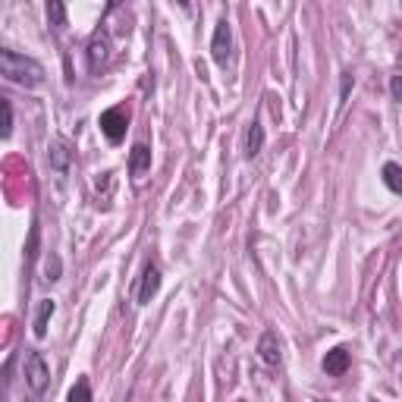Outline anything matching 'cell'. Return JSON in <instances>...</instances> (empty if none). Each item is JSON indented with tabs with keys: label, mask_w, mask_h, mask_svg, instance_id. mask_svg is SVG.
<instances>
[{
	"label": "cell",
	"mask_w": 402,
	"mask_h": 402,
	"mask_svg": "<svg viewBox=\"0 0 402 402\" xmlns=\"http://www.w3.org/2000/svg\"><path fill=\"white\" fill-rule=\"evenodd\" d=\"M0 76L13 85H22V89H38L44 82V66L25 53L4 48L0 51Z\"/></svg>",
	"instance_id": "obj_1"
},
{
	"label": "cell",
	"mask_w": 402,
	"mask_h": 402,
	"mask_svg": "<svg viewBox=\"0 0 402 402\" xmlns=\"http://www.w3.org/2000/svg\"><path fill=\"white\" fill-rule=\"evenodd\" d=\"M98 126H100V132H104L107 142L119 145L126 138V129H129V113H126V107H110V110L100 113Z\"/></svg>",
	"instance_id": "obj_2"
},
{
	"label": "cell",
	"mask_w": 402,
	"mask_h": 402,
	"mask_svg": "<svg viewBox=\"0 0 402 402\" xmlns=\"http://www.w3.org/2000/svg\"><path fill=\"white\" fill-rule=\"evenodd\" d=\"M25 384H29V390L35 393V396H41V393L48 390L51 368L41 352H29V358H25Z\"/></svg>",
	"instance_id": "obj_3"
},
{
	"label": "cell",
	"mask_w": 402,
	"mask_h": 402,
	"mask_svg": "<svg viewBox=\"0 0 402 402\" xmlns=\"http://www.w3.org/2000/svg\"><path fill=\"white\" fill-rule=\"evenodd\" d=\"M107 60H110V35L104 29H98L89 41V70L100 72L107 66Z\"/></svg>",
	"instance_id": "obj_4"
},
{
	"label": "cell",
	"mask_w": 402,
	"mask_h": 402,
	"mask_svg": "<svg viewBox=\"0 0 402 402\" xmlns=\"http://www.w3.org/2000/svg\"><path fill=\"white\" fill-rule=\"evenodd\" d=\"M230 44H233V35H230V22L220 19L217 29H214V38H211V57L217 66H226L230 60Z\"/></svg>",
	"instance_id": "obj_5"
},
{
	"label": "cell",
	"mask_w": 402,
	"mask_h": 402,
	"mask_svg": "<svg viewBox=\"0 0 402 402\" xmlns=\"http://www.w3.org/2000/svg\"><path fill=\"white\" fill-rule=\"evenodd\" d=\"M320 365H324V371L330 374V377H343V374L349 371V365H352V352L346 349V346H333V349L324 355Z\"/></svg>",
	"instance_id": "obj_6"
},
{
	"label": "cell",
	"mask_w": 402,
	"mask_h": 402,
	"mask_svg": "<svg viewBox=\"0 0 402 402\" xmlns=\"http://www.w3.org/2000/svg\"><path fill=\"white\" fill-rule=\"evenodd\" d=\"M157 290H160V267L154 261H148L142 271V283H138V305H148L157 296Z\"/></svg>",
	"instance_id": "obj_7"
},
{
	"label": "cell",
	"mask_w": 402,
	"mask_h": 402,
	"mask_svg": "<svg viewBox=\"0 0 402 402\" xmlns=\"http://www.w3.org/2000/svg\"><path fill=\"white\" fill-rule=\"evenodd\" d=\"M48 160H51V167H53V170H57V173H66V170H70V160H72V148H70V142H63V138H57V142L51 145Z\"/></svg>",
	"instance_id": "obj_8"
},
{
	"label": "cell",
	"mask_w": 402,
	"mask_h": 402,
	"mask_svg": "<svg viewBox=\"0 0 402 402\" xmlns=\"http://www.w3.org/2000/svg\"><path fill=\"white\" fill-rule=\"evenodd\" d=\"M148 167H151V148L138 142L136 148H132V154H129V173H132V176H145Z\"/></svg>",
	"instance_id": "obj_9"
},
{
	"label": "cell",
	"mask_w": 402,
	"mask_h": 402,
	"mask_svg": "<svg viewBox=\"0 0 402 402\" xmlns=\"http://www.w3.org/2000/svg\"><path fill=\"white\" fill-rule=\"evenodd\" d=\"M258 352H261V358H264L267 365H280V339H277V333L267 330L264 337H261V343H258Z\"/></svg>",
	"instance_id": "obj_10"
},
{
	"label": "cell",
	"mask_w": 402,
	"mask_h": 402,
	"mask_svg": "<svg viewBox=\"0 0 402 402\" xmlns=\"http://www.w3.org/2000/svg\"><path fill=\"white\" fill-rule=\"evenodd\" d=\"M53 311H57V305H53V299L38 302V314H35V337H38V339H44V337H48V320L53 318Z\"/></svg>",
	"instance_id": "obj_11"
},
{
	"label": "cell",
	"mask_w": 402,
	"mask_h": 402,
	"mask_svg": "<svg viewBox=\"0 0 402 402\" xmlns=\"http://www.w3.org/2000/svg\"><path fill=\"white\" fill-rule=\"evenodd\" d=\"M261 148H264V126L254 119L252 129H249V136H245V154H249V157H254V154H258Z\"/></svg>",
	"instance_id": "obj_12"
},
{
	"label": "cell",
	"mask_w": 402,
	"mask_h": 402,
	"mask_svg": "<svg viewBox=\"0 0 402 402\" xmlns=\"http://www.w3.org/2000/svg\"><path fill=\"white\" fill-rule=\"evenodd\" d=\"M384 186L390 192L402 195V167L399 164H384Z\"/></svg>",
	"instance_id": "obj_13"
},
{
	"label": "cell",
	"mask_w": 402,
	"mask_h": 402,
	"mask_svg": "<svg viewBox=\"0 0 402 402\" xmlns=\"http://www.w3.org/2000/svg\"><path fill=\"white\" fill-rule=\"evenodd\" d=\"M66 402H91V387L85 377L76 380V387L70 390V396H66Z\"/></svg>",
	"instance_id": "obj_14"
},
{
	"label": "cell",
	"mask_w": 402,
	"mask_h": 402,
	"mask_svg": "<svg viewBox=\"0 0 402 402\" xmlns=\"http://www.w3.org/2000/svg\"><path fill=\"white\" fill-rule=\"evenodd\" d=\"M0 107H4V132H0V136L10 138L13 136V104H10V98H0Z\"/></svg>",
	"instance_id": "obj_15"
},
{
	"label": "cell",
	"mask_w": 402,
	"mask_h": 402,
	"mask_svg": "<svg viewBox=\"0 0 402 402\" xmlns=\"http://www.w3.org/2000/svg\"><path fill=\"white\" fill-rule=\"evenodd\" d=\"M48 16L53 19V25H66V6L63 4H48Z\"/></svg>",
	"instance_id": "obj_16"
},
{
	"label": "cell",
	"mask_w": 402,
	"mask_h": 402,
	"mask_svg": "<svg viewBox=\"0 0 402 402\" xmlns=\"http://www.w3.org/2000/svg\"><path fill=\"white\" fill-rule=\"evenodd\" d=\"M44 280H51V283H53V280H60V258H53V254L48 258V277H44Z\"/></svg>",
	"instance_id": "obj_17"
},
{
	"label": "cell",
	"mask_w": 402,
	"mask_h": 402,
	"mask_svg": "<svg viewBox=\"0 0 402 402\" xmlns=\"http://www.w3.org/2000/svg\"><path fill=\"white\" fill-rule=\"evenodd\" d=\"M390 95H393V100H399V104H402V72L390 79Z\"/></svg>",
	"instance_id": "obj_18"
},
{
	"label": "cell",
	"mask_w": 402,
	"mask_h": 402,
	"mask_svg": "<svg viewBox=\"0 0 402 402\" xmlns=\"http://www.w3.org/2000/svg\"><path fill=\"white\" fill-rule=\"evenodd\" d=\"M29 402H41V396H35V399H29Z\"/></svg>",
	"instance_id": "obj_19"
},
{
	"label": "cell",
	"mask_w": 402,
	"mask_h": 402,
	"mask_svg": "<svg viewBox=\"0 0 402 402\" xmlns=\"http://www.w3.org/2000/svg\"><path fill=\"white\" fill-rule=\"evenodd\" d=\"M371 402H377V399H371Z\"/></svg>",
	"instance_id": "obj_20"
}]
</instances>
